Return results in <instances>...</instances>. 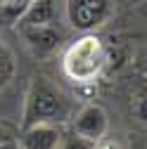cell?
<instances>
[{
    "mask_svg": "<svg viewBox=\"0 0 147 149\" xmlns=\"http://www.w3.org/2000/svg\"><path fill=\"white\" fill-rule=\"evenodd\" d=\"M55 14H57V10H55V0H29L22 19L17 22V29L55 24Z\"/></svg>",
    "mask_w": 147,
    "mask_h": 149,
    "instance_id": "7",
    "label": "cell"
},
{
    "mask_svg": "<svg viewBox=\"0 0 147 149\" xmlns=\"http://www.w3.org/2000/svg\"><path fill=\"white\" fill-rule=\"evenodd\" d=\"M26 45L31 47L33 54L38 57H48V54L57 52V47L62 45V33L55 29L52 24L48 26H26V29H19Z\"/></svg>",
    "mask_w": 147,
    "mask_h": 149,
    "instance_id": "6",
    "label": "cell"
},
{
    "mask_svg": "<svg viewBox=\"0 0 147 149\" xmlns=\"http://www.w3.org/2000/svg\"><path fill=\"white\" fill-rule=\"evenodd\" d=\"M95 149H116V147H112V144H102V147H97V144H95Z\"/></svg>",
    "mask_w": 147,
    "mask_h": 149,
    "instance_id": "12",
    "label": "cell"
},
{
    "mask_svg": "<svg viewBox=\"0 0 147 149\" xmlns=\"http://www.w3.org/2000/svg\"><path fill=\"white\" fill-rule=\"evenodd\" d=\"M104 64H107V47L93 33H85L78 40H74L62 57V69L66 78L81 85L95 83Z\"/></svg>",
    "mask_w": 147,
    "mask_h": 149,
    "instance_id": "2",
    "label": "cell"
},
{
    "mask_svg": "<svg viewBox=\"0 0 147 149\" xmlns=\"http://www.w3.org/2000/svg\"><path fill=\"white\" fill-rule=\"evenodd\" d=\"M14 137H12V133L5 128V125H0V147H5V144H10Z\"/></svg>",
    "mask_w": 147,
    "mask_h": 149,
    "instance_id": "11",
    "label": "cell"
},
{
    "mask_svg": "<svg viewBox=\"0 0 147 149\" xmlns=\"http://www.w3.org/2000/svg\"><path fill=\"white\" fill-rule=\"evenodd\" d=\"M62 130L55 123H38L22 128L19 135V147L22 149H60L62 142Z\"/></svg>",
    "mask_w": 147,
    "mask_h": 149,
    "instance_id": "5",
    "label": "cell"
},
{
    "mask_svg": "<svg viewBox=\"0 0 147 149\" xmlns=\"http://www.w3.org/2000/svg\"><path fill=\"white\" fill-rule=\"evenodd\" d=\"M69 114H71L69 97L57 85H52L43 76L31 81L29 92H26V102H24L22 128L38 125V123H55V125H60V123H64L69 118Z\"/></svg>",
    "mask_w": 147,
    "mask_h": 149,
    "instance_id": "1",
    "label": "cell"
},
{
    "mask_svg": "<svg viewBox=\"0 0 147 149\" xmlns=\"http://www.w3.org/2000/svg\"><path fill=\"white\" fill-rule=\"evenodd\" d=\"M0 149H14V142H10V144H5V147H0Z\"/></svg>",
    "mask_w": 147,
    "mask_h": 149,
    "instance_id": "13",
    "label": "cell"
},
{
    "mask_svg": "<svg viewBox=\"0 0 147 149\" xmlns=\"http://www.w3.org/2000/svg\"><path fill=\"white\" fill-rule=\"evenodd\" d=\"M60 149H95V142H90V140L76 135V133L71 130V133H64V135H62Z\"/></svg>",
    "mask_w": 147,
    "mask_h": 149,
    "instance_id": "9",
    "label": "cell"
},
{
    "mask_svg": "<svg viewBox=\"0 0 147 149\" xmlns=\"http://www.w3.org/2000/svg\"><path fill=\"white\" fill-rule=\"evenodd\" d=\"M64 12L71 29L90 33L112 17V0H66Z\"/></svg>",
    "mask_w": 147,
    "mask_h": 149,
    "instance_id": "3",
    "label": "cell"
},
{
    "mask_svg": "<svg viewBox=\"0 0 147 149\" xmlns=\"http://www.w3.org/2000/svg\"><path fill=\"white\" fill-rule=\"evenodd\" d=\"M14 76V57L12 52L0 43V90H3Z\"/></svg>",
    "mask_w": 147,
    "mask_h": 149,
    "instance_id": "8",
    "label": "cell"
},
{
    "mask_svg": "<svg viewBox=\"0 0 147 149\" xmlns=\"http://www.w3.org/2000/svg\"><path fill=\"white\" fill-rule=\"evenodd\" d=\"M109 128V116L100 104H85L76 116H74V133L90 140V142H102Z\"/></svg>",
    "mask_w": 147,
    "mask_h": 149,
    "instance_id": "4",
    "label": "cell"
},
{
    "mask_svg": "<svg viewBox=\"0 0 147 149\" xmlns=\"http://www.w3.org/2000/svg\"><path fill=\"white\" fill-rule=\"evenodd\" d=\"M133 111H135V118L147 123V88H142L135 97V104H133Z\"/></svg>",
    "mask_w": 147,
    "mask_h": 149,
    "instance_id": "10",
    "label": "cell"
},
{
    "mask_svg": "<svg viewBox=\"0 0 147 149\" xmlns=\"http://www.w3.org/2000/svg\"><path fill=\"white\" fill-rule=\"evenodd\" d=\"M0 3H5V0H0Z\"/></svg>",
    "mask_w": 147,
    "mask_h": 149,
    "instance_id": "14",
    "label": "cell"
}]
</instances>
